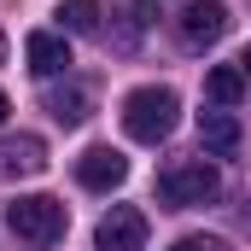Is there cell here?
Wrapping results in <instances>:
<instances>
[{
  "label": "cell",
  "mask_w": 251,
  "mask_h": 251,
  "mask_svg": "<svg viewBox=\"0 0 251 251\" xmlns=\"http://www.w3.org/2000/svg\"><path fill=\"white\" fill-rule=\"evenodd\" d=\"M204 100L222 105V111H234V105L246 100V76H240V64H216V70L204 76Z\"/></svg>",
  "instance_id": "8fae6325"
},
{
  "label": "cell",
  "mask_w": 251,
  "mask_h": 251,
  "mask_svg": "<svg viewBox=\"0 0 251 251\" xmlns=\"http://www.w3.org/2000/svg\"><path fill=\"white\" fill-rule=\"evenodd\" d=\"M158 199H164L170 210L210 204V199H222V176H216V164H204V158H176V164L158 176Z\"/></svg>",
  "instance_id": "7a4b0ae2"
},
{
  "label": "cell",
  "mask_w": 251,
  "mask_h": 251,
  "mask_svg": "<svg viewBox=\"0 0 251 251\" xmlns=\"http://www.w3.org/2000/svg\"><path fill=\"white\" fill-rule=\"evenodd\" d=\"M53 18H59V35H100V0H64Z\"/></svg>",
  "instance_id": "7c38bea8"
},
{
  "label": "cell",
  "mask_w": 251,
  "mask_h": 251,
  "mask_svg": "<svg viewBox=\"0 0 251 251\" xmlns=\"http://www.w3.org/2000/svg\"><path fill=\"white\" fill-rule=\"evenodd\" d=\"M76 181L94 187V193H111V187L128 181V158L117 152V146H88V152L76 158Z\"/></svg>",
  "instance_id": "8992f818"
},
{
  "label": "cell",
  "mask_w": 251,
  "mask_h": 251,
  "mask_svg": "<svg viewBox=\"0 0 251 251\" xmlns=\"http://www.w3.org/2000/svg\"><path fill=\"white\" fill-rule=\"evenodd\" d=\"M6 111H12V105H6V94H0V123H6Z\"/></svg>",
  "instance_id": "9a60e30c"
},
{
  "label": "cell",
  "mask_w": 251,
  "mask_h": 251,
  "mask_svg": "<svg viewBox=\"0 0 251 251\" xmlns=\"http://www.w3.org/2000/svg\"><path fill=\"white\" fill-rule=\"evenodd\" d=\"M24 59L35 76H64L70 70V41H64L59 29H35L29 41H24Z\"/></svg>",
  "instance_id": "9c48e42d"
},
{
  "label": "cell",
  "mask_w": 251,
  "mask_h": 251,
  "mask_svg": "<svg viewBox=\"0 0 251 251\" xmlns=\"http://www.w3.org/2000/svg\"><path fill=\"white\" fill-rule=\"evenodd\" d=\"M6 228H12L18 240H29V246H53V240H64L70 216H64V204H59V199H47V193H29V199L6 204Z\"/></svg>",
  "instance_id": "3957f363"
},
{
  "label": "cell",
  "mask_w": 251,
  "mask_h": 251,
  "mask_svg": "<svg viewBox=\"0 0 251 251\" xmlns=\"http://www.w3.org/2000/svg\"><path fill=\"white\" fill-rule=\"evenodd\" d=\"M176 111H181V100H176L170 88H134V94L123 100V128H128V140H140V146L170 140V134H176Z\"/></svg>",
  "instance_id": "6da1fadb"
},
{
  "label": "cell",
  "mask_w": 251,
  "mask_h": 251,
  "mask_svg": "<svg viewBox=\"0 0 251 251\" xmlns=\"http://www.w3.org/2000/svg\"><path fill=\"white\" fill-rule=\"evenodd\" d=\"M94 246L100 251H146V216L134 204H111V216H100V228H94Z\"/></svg>",
  "instance_id": "5b68a950"
},
{
  "label": "cell",
  "mask_w": 251,
  "mask_h": 251,
  "mask_svg": "<svg viewBox=\"0 0 251 251\" xmlns=\"http://www.w3.org/2000/svg\"><path fill=\"white\" fill-rule=\"evenodd\" d=\"M88 105H94V94H88L82 82H64V88H47V111H53V117H59L64 128L88 123Z\"/></svg>",
  "instance_id": "30bf717a"
},
{
  "label": "cell",
  "mask_w": 251,
  "mask_h": 251,
  "mask_svg": "<svg viewBox=\"0 0 251 251\" xmlns=\"http://www.w3.org/2000/svg\"><path fill=\"white\" fill-rule=\"evenodd\" d=\"M41 170H47V140H35V134H6L0 140V181L41 176Z\"/></svg>",
  "instance_id": "52a82bcc"
},
{
  "label": "cell",
  "mask_w": 251,
  "mask_h": 251,
  "mask_svg": "<svg viewBox=\"0 0 251 251\" xmlns=\"http://www.w3.org/2000/svg\"><path fill=\"white\" fill-rule=\"evenodd\" d=\"M240 76H246V82H251V47H246V59H240Z\"/></svg>",
  "instance_id": "5bb4252c"
},
{
  "label": "cell",
  "mask_w": 251,
  "mask_h": 251,
  "mask_svg": "<svg viewBox=\"0 0 251 251\" xmlns=\"http://www.w3.org/2000/svg\"><path fill=\"white\" fill-rule=\"evenodd\" d=\"M222 35H228V6H222V0H187V6H181V18H176V41H181L187 53L216 47Z\"/></svg>",
  "instance_id": "277c9868"
},
{
  "label": "cell",
  "mask_w": 251,
  "mask_h": 251,
  "mask_svg": "<svg viewBox=\"0 0 251 251\" xmlns=\"http://www.w3.org/2000/svg\"><path fill=\"white\" fill-rule=\"evenodd\" d=\"M170 251H228L222 240H210V234H187V240H176Z\"/></svg>",
  "instance_id": "4fadbf2b"
},
{
  "label": "cell",
  "mask_w": 251,
  "mask_h": 251,
  "mask_svg": "<svg viewBox=\"0 0 251 251\" xmlns=\"http://www.w3.org/2000/svg\"><path fill=\"white\" fill-rule=\"evenodd\" d=\"M199 140H204V152H210V158H234L246 134H240V117H234V111L210 105V111H199Z\"/></svg>",
  "instance_id": "ba28073f"
}]
</instances>
